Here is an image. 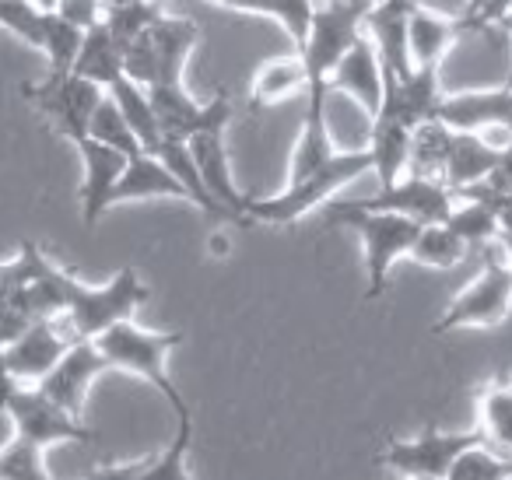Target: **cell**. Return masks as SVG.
<instances>
[{
    "mask_svg": "<svg viewBox=\"0 0 512 480\" xmlns=\"http://www.w3.org/2000/svg\"><path fill=\"white\" fill-rule=\"evenodd\" d=\"M372 172V155L369 151H344V155H330L309 176L285 183V190L274 193V197H246L242 204V218L260 221V225H295L306 214H313L320 204H330L337 190H344L348 183H355L358 176Z\"/></svg>",
    "mask_w": 512,
    "mask_h": 480,
    "instance_id": "cell-1",
    "label": "cell"
},
{
    "mask_svg": "<svg viewBox=\"0 0 512 480\" xmlns=\"http://www.w3.org/2000/svg\"><path fill=\"white\" fill-rule=\"evenodd\" d=\"M327 225H341L362 239L365 253V298L376 302L383 298L386 284H390V270L400 256H411V246L418 239V221L404 218L393 211H365L358 204H330L327 207Z\"/></svg>",
    "mask_w": 512,
    "mask_h": 480,
    "instance_id": "cell-2",
    "label": "cell"
},
{
    "mask_svg": "<svg viewBox=\"0 0 512 480\" xmlns=\"http://www.w3.org/2000/svg\"><path fill=\"white\" fill-rule=\"evenodd\" d=\"M179 344H183V333L144 330L134 319H123V323L109 326L106 333L95 337V347L109 361V368H120V372H130L137 379L151 382L169 400V407L176 410V421L179 417H190V407H186V400L169 379V354Z\"/></svg>",
    "mask_w": 512,
    "mask_h": 480,
    "instance_id": "cell-3",
    "label": "cell"
},
{
    "mask_svg": "<svg viewBox=\"0 0 512 480\" xmlns=\"http://www.w3.org/2000/svg\"><path fill=\"white\" fill-rule=\"evenodd\" d=\"M148 295V284L137 277L134 267H123L102 288L81 284L78 277H71L64 270V316L60 319L67 323L74 340H95L109 326L134 319V312L148 302Z\"/></svg>",
    "mask_w": 512,
    "mask_h": 480,
    "instance_id": "cell-4",
    "label": "cell"
},
{
    "mask_svg": "<svg viewBox=\"0 0 512 480\" xmlns=\"http://www.w3.org/2000/svg\"><path fill=\"white\" fill-rule=\"evenodd\" d=\"M369 8L372 0H330V4L313 11L306 43H302V50H295L306 64V95H313V99L327 95L330 71L341 64V57L362 36V22Z\"/></svg>",
    "mask_w": 512,
    "mask_h": 480,
    "instance_id": "cell-5",
    "label": "cell"
},
{
    "mask_svg": "<svg viewBox=\"0 0 512 480\" xmlns=\"http://www.w3.org/2000/svg\"><path fill=\"white\" fill-rule=\"evenodd\" d=\"M0 410L11 417L18 438H29L39 449H50L60 442H95V431L81 424V417L67 414L60 403H53L39 386L11 382L8 393L0 396Z\"/></svg>",
    "mask_w": 512,
    "mask_h": 480,
    "instance_id": "cell-6",
    "label": "cell"
},
{
    "mask_svg": "<svg viewBox=\"0 0 512 480\" xmlns=\"http://www.w3.org/2000/svg\"><path fill=\"white\" fill-rule=\"evenodd\" d=\"M22 95L74 144L88 137V120L95 106L106 99V88L74 71H50V78H43L39 85H22Z\"/></svg>",
    "mask_w": 512,
    "mask_h": 480,
    "instance_id": "cell-7",
    "label": "cell"
},
{
    "mask_svg": "<svg viewBox=\"0 0 512 480\" xmlns=\"http://www.w3.org/2000/svg\"><path fill=\"white\" fill-rule=\"evenodd\" d=\"M512 309V270L502 260H488L481 274L449 302L432 333L467 330V326H498Z\"/></svg>",
    "mask_w": 512,
    "mask_h": 480,
    "instance_id": "cell-8",
    "label": "cell"
},
{
    "mask_svg": "<svg viewBox=\"0 0 512 480\" xmlns=\"http://www.w3.org/2000/svg\"><path fill=\"white\" fill-rule=\"evenodd\" d=\"M488 442L484 431H439V428H425L414 438H393L383 449L379 463L397 470L400 477H411V473H425V477H439L446 480L453 459L460 456L470 445Z\"/></svg>",
    "mask_w": 512,
    "mask_h": 480,
    "instance_id": "cell-9",
    "label": "cell"
},
{
    "mask_svg": "<svg viewBox=\"0 0 512 480\" xmlns=\"http://www.w3.org/2000/svg\"><path fill=\"white\" fill-rule=\"evenodd\" d=\"M351 204L365 207V211H393L414 218L418 225H435V221H446L453 211L456 197L442 179L432 176H414L404 172L400 179H393L390 186H379L376 197L365 200H351Z\"/></svg>",
    "mask_w": 512,
    "mask_h": 480,
    "instance_id": "cell-10",
    "label": "cell"
},
{
    "mask_svg": "<svg viewBox=\"0 0 512 480\" xmlns=\"http://www.w3.org/2000/svg\"><path fill=\"white\" fill-rule=\"evenodd\" d=\"M106 368H109V361L102 358L95 340H74V344L60 354L57 365H53L36 386L43 389L53 403H60L67 414L81 417L85 400H88V389H92V382L99 379Z\"/></svg>",
    "mask_w": 512,
    "mask_h": 480,
    "instance_id": "cell-11",
    "label": "cell"
},
{
    "mask_svg": "<svg viewBox=\"0 0 512 480\" xmlns=\"http://www.w3.org/2000/svg\"><path fill=\"white\" fill-rule=\"evenodd\" d=\"M71 344V333L60 330V319H36L4 344V365L15 382H39Z\"/></svg>",
    "mask_w": 512,
    "mask_h": 480,
    "instance_id": "cell-12",
    "label": "cell"
},
{
    "mask_svg": "<svg viewBox=\"0 0 512 480\" xmlns=\"http://www.w3.org/2000/svg\"><path fill=\"white\" fill-rule=\"evenodd\" d=\"M435 120L446 123L449 130L463 134H481L491 127H512V88H481V92L442 95L435 106Z\"/></svg>",
    "mask_w": 512,
    "mask_h": 480,
    "instance_id": "cell-13",
    "label": "cell"
},
{
    "mask_svg": "<svg viewBox=\"0 0 512 480\" xmlns=\"http://www.w3.org/2000/svg\"><path fill=\"white\" fill-rule=\"evenodd\" d=\"M327 92H341L348 99H355L369 120L379 113V106H383V64H379V53L369 43L365 29L355 39V46L341 57V64L330 71Z\"/></svg>",
    "mask_w": 512,
    "mask_h": 480,
    "instance_id": "cell-14",
    "label": "cell"
},
{
    "mask_svg": "<svg viewBox=\"0 0 512 480\" xmlns=\"http://www.w3.org/2000/svg\"><path fill=\"white\" fill-rule=\"evenodd\" d=\"M186 148H190L193 162H197V172H200V179H204L207 193H211V197L225 207L228 218H235V221H242V225H246V218H242L246 193H239V186H235V179H232V169H228L225 127H221V123H214V127L197 130V134L186 141Z\"/></svg>",
    "mask_w": 512,
    "mask_h": 480,
    "instance_id": "cell-15",
    "label": "cell"
},
{
    "mask_svg": "<svg viewBox=\"0 0 512 480\" xmlns=\"http://www.w3.org/2000/svg\"><path fill=\"white\" fill-rule=\"evenodd\" d=\"M74 148H78L81 165H85V179H81V218L92 228L109 211V193H113L116 179L127 169V155L95 141V137H81V141H74Z\"/></svg>",
    "mask_w": 512,
    "mask_h": 480,
    "instance_id": "cell-16",
    "label": "cell"
},
{
    "mask_svg": "<svg viewBox=\"0 0 512 480\" xmlns=\"http://www.w3.org/2000/svg\"><path fill=\"white\" fill-rule=\"evenodd\" d=\"M407 11H411V0H372L362 22L365 36L379 53V64L397 78H407L414 71L407 53Z\"/></svg>",
    "mask_w": 512,
    "mask_h": 480,
    "instance_id": "cell-17",
    "label": "cell"
},
{
    "mask_svg": "<svg viewBox=\"0 0 512 480\" xmlns=\"http://www.w3.org/2000/svg\"><path fill=\"white\" fill-rule=\"evenodd\" d=\"M463 36L460 18H449L442 11L425 8L421 0H411L407 11V53H411V67H439L449 46Z\"/></svg>",
    "mask_w": 512,
    "mask_h": 480,
    "instance_id": "cell-18",
    "label": "cell"
},
{
    "mask_svg": "<svg viewBox=\"0 0 512 480\" xmlns=\"http://www.w3.org/2000/svg\"><path fill=\"white\" fill-rule=\"evenodd\" d=\"M411 137L414 130L393 109L379 106V113L372 116V127H369V148H365L372 155V172H376L379 186H390L393 179H400L407 172Z\"/></svg>",
    "mask_w": 512,
    "mask_h": 480,
    "instance_id": "cell-19",
    "label": "cell"
},
{
    "mask_svg": "<svg viewBox=\"0 0 512 480\" xmlns=\"http://www.w3.org/2000/svg\"><path fill=\"white\" fill-rule=\"evenodd\" d=\"M155 197H172V200H186V204H190L183 183H179L155 155L137 151V155L127 158V169L116 179L113 193H109V207L130 204V200H155Z\"/></svg>",
    "mask_w": 512,
    "mask_h": 480,
    "instance_id": "cell-20",
    "label": "cell"
},
{
    "mask_svg": "<svg viewBox=\"0 0 512 480\" xmlns=\"http://www.w3.org/2000/svg\"><path fill=\"white\" fill-rule=\"evenodd\" d=\"M498 158H502V148L488 144L481 134L453 130V134H449L446 162H442V183H446L453 193L470 183H481V179L498 165Z\"/></svg>",
    "mask_w": 512,
    "mask_h": 480,
    "instance_id": "cell-21",
    "label": "cell"
},
{
    "mask_svg": "<svg viewBox=\"0 0 512 480\" xmlns=\"http://www.w3.org/2000/svg\"><path fill=\"white\" fill-rule=\"evenodd\" d=\"M330 155H334V144H330V127H327V95H320V99H309L306 95V120H302L299 141L292 148L288 183L316 172Z\"/></svg>",
    "mask_w": 512,
    "mask_h": 480,
    "instance_id": "cell-22",
    "label": "cell"
},
{
    "mask_svg": "<svg viewBox=\"0 0 512 480\" xmlns=\"http://www.w3.org/2000/svg\"><path fill=\"white\" fill-rule=\"evenodd\" d=\"M151 43L158 53V81L155 85H169V81H183V67L190 60L193 46L200 39V29L190 18H158L148 29ZM151 88V85H148Z\"/></svg>",
    "mask_w": 512,
    "mask_h": 480,
    "instance_id": "cell-23",
    "label": "cell"
},
{
    "mask_svg": "<svg viewBox=\"0 0 512 480\" xmlns=\"http://www.w3.org/2000/svg\"><path fill=\"white\" fill-rule=\"evenodd\" d=\"M71 71L88 81H95V85H102V88H109L116 78H123V46L113 39V32L106 29V22L85 29L78 60H74Z\"/></svg>",
    "mask_w": 512,
    "mask_h": 480,
    "instance_id": "cell-24",
    "label": "cell"
},
{
    "mask_svg": "<svg viewBox=\"0 0 512 480\" xmlns=\"http://www.w3.org/2000/svg\"><path fill=\"white\" fill-rule=\"evenodd\" d=\"M109 92V99L120 106V113H123V120L130 123V130H134V137H137V144H141V151H148V155H155L158 151V144L165 141V134H162V127H158V116H155V109H151V99H148V92H144L137 81H130L127 74L123 78H116L113 85L106 88Z\"/></svg>",
    "mask_w": 512,
    "mask_h": 480,
    "instance_id": "cell-25",
    "label": "cell"
},
{
    "mask_svg": "<svg viewBox=\"0 0 512 480\" xmlns=\"http://www.w3.org/2000/svg\"><path fill=\"white\" fill-rule=\"evenodd\" d=\"M309 78H306V64L302 57H281V60H271L256 71L253 78V88H249V109L260 113L264 106H274V102L288 99L295 92H306Z\"/></svg>",
    "mask_w": 512,
    "mask_h": 480,
    "instance_id": "cell-26",
    "label": "cell"
},
{
    "mask_svg": "<svg viewBox=\"0 0 512 480\" xmlns=\"http://www.w3.org/2000/svg\"><path fill=\"white\" fill-rule=\"evenodd\" d=\"M218 8L228 11H242V15H264L281 22V29L292 36L295 50H302L309 36V22H313V11L316 4L313 0H211Z\"/></svg>",
    "mask_w": 512,
    "mask_h": 480,
    "instance_id": "cell-27",
    "label": "cell"
},
{
    "mask_svg": "<svg viewBox=\"0 0 512 480\" xmlns=\"http://www.w3.org/2000/svg\"><path fill=\"white\" fill-rule=\"evenodd\" d=\"M446 225L460 235L463 246H488V242H498V232H502L495 207H488L484 200H470V197H456Z\"/></svg>",
    "mask_w": 512,
    "mask_h": 480,
    "instance_id": "cell-28",
    "label": "cell"
},
{
    "mask_svg": "<svg viewBox=\"0 0 512 480\" xmlns=\"http://www.w3.org/2000/svg\"><path fill=\"white\" fill-rule=\"evenodd\" d=\"M411 256L432 270H449L467 256V246H463V239L446 225V221H435V225L418 228V239H414V246H411Z\"/></svg>",
    "mask_w": 512,
    "mask_h": 480,
    "instance_id": "cell-29",
    "label": "cell"
},
{
    "mask_svg": "<svg viewBox=\"0 0 512 480\" xmlns=\"http://www.w3.org/2000/svg\"><path fill=\"white\" fill-rule=\"evenodd\" d=\"M190 445H193V421L190 417H179L176 438L169 442V449L144 459L141 473L134 480H193L190 466H186Z\"/></svg>",
    "mask_w": 512,
    "mask_h": 480,
    "instance_id": "cell-30",
    "label": "cell"
},
{
    "mask_svg": "<svg viewBox=\"0 0 512 480\" xmlns=\"http://www.w3.org/2000/svg\"><path fill=\"white\" fill-rule=\"evenodd\" d=\"M81 36H85V29H78V25H71L67 18H60L57 11H43V39H39V50L50 60V71H71L81 50Z\"/></svg>",
    "mask_w": 512,
    "mask_h": 480,
    "instance_id": "cell-31",
    "label": "cell"
},
{
    "mask_svg": "<svg viewBox=\"0 0 512 480\" xmlns=\"http://www.w3.org/2000/svg\"><path fill=\"white\" fill-rule=\"evenodd\" d=\"M446 480H512V452L502 456L491 449V442L470 445L453 459Z\"/></svg>",
    "mask_w": 512,
    "mask_h": 480,
    "instance_id": "cell-32",
    "label": "cell"
},
{
    "mask_svg": "<svg viewBox=\"0 0 512 480\" xmlns=\"http://www.w3.org/2000/svg\"><path fill=\"white\" fill-rule=\"evenodd\" d=\"M481 431L488 442L512 452V382H495L481 396Z\"/></svg>",
    "mask_w": 512,
    "mask_h": 480,
    "instance_id": "cell-33",
    "label": "cell"
},
{
    "mask_svg": "<svg viewBox=\"0 0 512 480\" xmlns=\"http://www.w3.org/2000/svg\"><path fill=\"white\" fill-rule=\"evenodd\" d=\"M88 137H95V141H102V144H109V148L123 151L127 158L141 151V144H137L134 130H130V123L123 120L120 106H116V102L109 99V92H106V99H102L99 106H95L92 120H88Z\"/></svg>",
    "mask_w": 512,
    "mask_h": 480,
    "instance_id": "cell-34",
    "label": "cell"
},
{
    "mask_svg": "<svg viewBox=\"0 0 512 480\" xmlns=\"http://www.w3.org/2000/svg\"><path fill=\"white\" fill-rule=\"evenodd\" d=\"M162 18V0H134V4H123V8H113L102 15L106 29L113 32V39L120 46L134 43L137 36L151 29V25Z\"/></svg>",
    "mask_w": 512,
    "mask_h": 480,
    "instance_id": "cell-35",
    "label": "cell"
},
{
    "mask_svg": "<svg viewBox=\"0 0 512 480\" xmlns=\"http://www.w3.org/2000/svg\"><path fill=\"white\" fill-rule=\"evenodd\" d=\"M43 452L29 438H11L4 449H0V480H53V473L46 470Z\"/></svg>",
    "mask_w": 512,
    "mask_h": 480,
    "instance_id": "cell-36",
    "label": "cell"
},
{
    "mask_svg": "<svg viewBox=\"0 0 512 480\" xmlns=\"http://www.w3.org/2000/svg\"><path fill=\"white\" fill-rule=\"evenodd\" d=\"M0 29L22 39L25 46L39 50L43 39V11L32 0H0Z\"/></svg>",
    "mask_w": 512,
    "mask_h": 480,
    "instance_id": "cell-37",
    "label": "cell"
},
{
    "mask_svg": "<svg viewBox=\"0 0 512 480\" xmlns=\"http://www.w3.org/2000/svg\"><path fill=\"white\" fill-rule=\"evenodd\" d=\"M53 11H57L60 18H67L71 25H78V29H92V25L102 22L99 0H57Z\"/></svg>",
    "mask_w": 512,
    "mask_h": 480,
    "instance_id": "cell-38",
    "label": "cell"
},
{
    "mask_svg": "<svg viewBox=\"0 0 512 480\" xmlns=\"http://www.w3.org/2000/svg\"><path fill=\"white\" fill-rule=\"evenodd\" d=\"M509 18H512V0H481L463 29L470 32V29H488V25H509Z\"/></svg>",
    "mask_w": 512,
    "mask_h": 480,
    "instance_id": "cell-39",
    "label": "cell"
},
{
    "mask_svg": "<svg viewBox=\"0 0 512 480\" xmlns=\"http://www.w3.org/2000/svg\"><path fill=\"white\" fill-rule=\"evenodd\" d=\"M148 459V456H144ZM144 459H130V463H109V466H99V470H92L88 477L81 480H134L137 473H141Z\"/></svg>",
    "mask_w": 512,
    "mask_h": 480,
    "instance_id": "cell-40",
    "label": "cell"
},
{
    "mask_svg": "<svg viewBox=\"0 0 512 480\" xmlns=\"http://www.w3.org/2000/svg\"><path fill=\"white\" fill-rule=\"evenodd\" d=\"M11 375H8V365H4V344H0V396L8 393V386H11Z\"/></svg>",
    "mask_w": 512,
    "mask_h": 480,
    "instance_id": "cell-41",
    "label": "cell"
},
{
    "mask_svg": "<svg viewBox=\"0 0 512 480\" xmlns=\"http://www.w3.org/2000/svg\"><path fill=\"white\" fill-rule=\"evenodd\" d=\"M498 242H502V253H505V267L512 270V232H502V235H498Z\"/></svg>",
    "mask_w": 512,
    "mask_h": 480,
    "instance_id": "cell-42",
    "label": "cell"
},
{
    "mask_svg": "<svg viewBox=\"0 0 512 480\" xmlns=\"http://www.w3.org/2000/svg\"><path fill=\"white\" fill-rule=\"evenodd\" d=\"M477 4H481V0H467V4H463V11H460V25H467V18L477 11ZM463 32H467V29H463Z\"/></svg>",
    "mask_w": 512,
    "mask_h": 480,
    "instance_id": "cell-43",
    "label": "cell"
},
{
    "mask_svg": "<svg viewBox=\"0 0 512 480\" xmlns=\"http://www.w3.org/2000/svg\"><path fill=\"white\" fill-rule=\"evenodd\" d=\"M99 4H102V15H106V11L123 8V4H134V0H99Z\"/></svg>",
    "mask_w": 512,
    "mask_h": 480,
    "instance_id": "cell-44",
    "label": "cell"
},
{
    "mask_svg": "<svg viewBox=\"0 0 512 480\" xmlns=\"http://www.w3.org/2000/svg\"><path fill=\"white\" fill-rule=\"evenodd\" d=\"M32 4H36L39 11H53V8H57V0H32Z\"/></svg>",
    "mask_w": 512,
    "mask_h": 480,
    "instance_id": "cell-45",
    "label": "cell"
},
{
    "mask_svg": "<svg viewBox=\"0 0 512 480\" xmlns=\"http://www.w3.org/2000/svg\"><path fill=\"white\" fill-rule=\"evenodd\" d=\"M404 480H439V477H425V473H411V477H404Z\"/></svg>",
    "mask_w": 512,
    "mask_h": 480,
    "instance_id": "cell-46",
    "label": "cell"
},
{
    "mask_svg": "<svg viewBox=\"0 0 512 480\" xmlns=\"http://www.w3.org/2000/svg\"><path fill=\"white\" fill-rule=\"evenodd\" d=\"M509 29H512V18H509ZM505 88H512V71H509V78H505Z\"/></svg>",
    "mask_w": 512,
    "mask_h": 480,
    "instance_id": "cell-47",
    "label": "cell"
}]
</instances>
